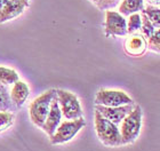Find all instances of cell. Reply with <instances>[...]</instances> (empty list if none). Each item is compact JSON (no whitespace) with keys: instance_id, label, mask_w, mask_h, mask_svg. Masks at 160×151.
<instances>
[{"instance_id":"obj_1","label":"cell","mask_w":160,"mask_h":151,"mask_svg":"<svg viewBox=\"0 0 160 151\" xmlns=\"http://www.w3.org/2000/svg\"><path fill=\"white\" fill-rule=\"evenodd\" d=\"M94 123H95L96 134L103 144L108 147H119L122 144L121 134H120L118 125L108 120L97 110H95Z\"/></svg>"},{"instance_id":"obj_2","label":"cell","mask_w":160,"mask_h":151,"mask_svg":"<svg viewBox=\"0 0 160 151\" xmlns=\"http://www.w3.org/2000/svg\"><path fill=\"white\" fill-rule=\"evenodd\" d=\"M142 108L140 105H135L133 110L123 118L120 127L122 144L133 143L138 138L142 128Z\"/></svg>"},{"instance_id":"obj_3","label":"cell","mask_w":160,"mask_h":151,"mask_svg":"<svg viewBox=\"0 0 160 151\" xmlns=\"http://www.w3.org/2000/svg\"><path fill=\"white\" fill-rule=\"evenodd\" d=\"M56 95V89H48L39 95L37 98H34L29 105V113H30L31 121L36 126L42 128L47 114L49 112L50 104L54 96Z\"/></svg>"},{"instance_id":"obj_4","label":"cell","mask_w":160,"mask_h":151,"mask_svg":"<svg viewBox=\"0 0 160 151\" xmlns=\"http://www.w3.org/2000/svg\"><path fill=\"white\" fill-rule=\"evenodd\" d=\"M56 95L62 111V116L67 120H73L82 117V109L80 102L73 93L64 89H56Z\"/></svg>"},{"instance_id":"obj_5","label":"cell","mask_w":160,"mask_h":151,"mask_svg":"<svg viewBox=\"0 0 160 151\" xmlns=\"http://www.w3.org/2000/svg\"><path fill=\"white\" fill-rule=\"evenodd\" d=\"M85 126H86V121L83 117L73 119V120H65L63 123L61 121L60 126L57 127L53 136H50V143L62 144V143L71 141L78 134V132Z\"/></svg>"},{"instance_id":"obj_6","label":"cell","mask_w":160,"mask_h":151,"mask_svg":"<svg viewBox=\"0 0 160 151\" xmlns=\"http://www.w3.org/2000/svg\"><path fill=\"white\" fill-rule=\"evenodd\" d=\"M134 101L129 95L122 91H113L102 88L96 93L95 104L104 107H120L125 104H133Z\"/></svg>"},{"instance_id":"obj_7","label":"cell","mask_w":160,"mask_h":151,"mask_svg":"<svg viewBox=\"0 0 160 151\" xmlns=\"http://www.w3.org/2000/svg\"><path fill=\"white\" fill-rule=\"evenodd\" d=\"M105 37H121L127 34V21L119 12L105 10Z\"/></svg>"},{"instance_id":"obj_8","label":"cell","mask_w":160,"mask_h":151,"mask_svg":"<svg viewBox=\"0 0 160 151\" xmlns=\"http://www.w3.org/2000/svg\"><path fill=\"white\" fill-rule=\"evenodd\" d=\"M135 104H125L120 107H104V105H96L95 104V110H97L104 118L108 120L113 123L116 125L121 124L123 118L133 110Z\"/></svg>"},{"instance_id":"obj_9","label":"cell","mask_w":160,"mask_h":151,"mask_svg":"<svg viewBox=\"0 0 160 151\" xmlns=\"http://www.w3.org/2000/svg\"><path fill=\"white\" fill-rule=\"evenodd\" d=\"M61 121H62V111H61L58 100H57V95H55L50 104L49 112L47 114V118L45 120V124L42 126V129L45 131L48 136H53L57 127L60 126Z\"/></svg>"},{"instance_id":"obj_10","label":"cell","mask_w":160,"mask_h":151,"mask_svg":"<svg viewBox=\"0 0 160 151\" xmlns=\"http://www.w3.org/2000/svg\"><path fill=\"white\" fill-rule=\"evenodd\" d=\"M147 48V39L138 32L129 34L128 38H126L125 44H123V49L130 56H141V55L144 54Z\"/></svg>"},{"instance_id":"obj_11","label":"cell","mask_w":160,"mask_h":151,"mask_svg":"<svg viewBox=\"0 0 160 151\" xmlns=\"http://www.w3.org/2000/svg\"><path fill=\"white\" fill-rule=\"evenodd\" d=\"M28 6V0H10L5 3L0 12V23L20 15Z\"/></svg>"},{"instance_id":"obj_12","label":"cell","mask_w":160,"mask_h":151,"mask_svg":"<svg viewBox=\"0 0 160 151\" xmlns=\"http://www.w3.org/2000/svg\"><path fill=\"white\" fill-rule=\"evenodd\" d=\"M30 94V88L24 81L17 80L15 84H13L12 91H10V101L15 108H21L25 103L27 98Z\"/></svg>"},{"instance_id":"obj_13","label":"cell","mask_w":160,"mask_h":151,"mask_svg":"<svg viewBox=\"0 0 160 151\" xmlns=\"http://www.w3.org/2000/svg\"><path fill=\"white\" fill-rule=\"evenodd\" d=\"M144 9V0H121L119 5V13L122 16H129Z\"/></svg>"},{"instance_id":"obj_14","label":"cell","mask_w":160,"mask_h":151,"mask_svg":"<svg viewBox=\"0 0 160 151\" xmlns=\"http://www.w3.org/2000/svg\"><path fill=\"white\" fill-rule=\"evenodd\" d=\"M17 80H20L18 73L13 69L0 67V84L1 85H13Z\"/></svg>"},{"instance_id":"obj_15","label":"cell","mask_w":160,"mask_h":151,"mask_svg":"<svg viewBox=\"0 0 160 151\" xmlns=\"http://www.w3.org/2000/svg\"><path fill=\"white\" fill-rule=\"evenodd\" d=\"M142 13L145 14L149 18L154 29H160V8L156 6H144V9L142 10Z\"/></svg>"},{"instance_id":"obj_16","label":"cell","mask_w":160,"mask_h":151,"mask_svg":"<svg viewBox=\"0 0 160 151\" xmlns=\"http://www.w3.org/2000/svg\"><path fill=\"white\" fill-rule=\"evenodd\" d=\"M141 24H142V18L141 14L134 13L129 15L128 21H127V33H136L141 30Z\"/></svg>"},{"instance_id":"obj_17","label":"cell","mask_w":160,"mask_h":151,"mask_svg":"<svg viewBox=\"0 0 160 151\" xmlns=\"http://www.w3.org/2000/svg\"><path fill=\"white\" fill-rule=\"evenodd\" d=\"M141 18H142V24H141V34L143 36L145 39H149L151 38V36L153 34V32L156 31V29L153 28L152 23H151L148 16L145 14H141Z\"/></svg>"},{"instance_id":"obj_18","label":"cell","mask_w":160,"mask_h":151,"mask_svg":"<svg viewBox=\"0 0 160 151\" xmlns=\"http://www.w3.org/2000/svg\"><path fill=\"white\" fill-rule=\"evenodd\" d=\"M13 103L10 101V96L7 92L5 85L0 84V111H8L12 109Z\"/></svg>"},{"instance_id":"obj_19","label":"cell","mask_w":160,"mask_h":151,"mask_svg":"<svg viewBox=\"0 0 160 151\" xmlns=\"http://www.w3.org/2000/svg\"><path fill=\"white\" fill-rule=\"evenodd\" d=\"M14 113L9 111H0V132H3L13 125Z\"/></svg>"},{"instance_id":"obj_20","label":"cell","mask_w":160,"mask_h":151,"mask_svg":"<svg viewBox=\"0 0 160 151\" xmlns=\"http://www.w3.org/2000/svg\"><path fill=\"white\" fill-rule=\"evenodd\" d=\"M89 1L94 3L100 10H108L114 8L121 0H89Z\"/></svg>"},{"instance_id":"obj_21","label":"cell","mask_w":160,"mask_h":151,"mask_svg":"<svg viewBox=\"0 0 160 151\" xmlns=\"http://www.w3.org/2000/svg\"><path fill=\"white\" fill-rule=\"evenodd\" d=\"M148 47L149 49L160 53V29H156L151 38L148 39Z\"/></svg>"},{"instance_id":"obj_22","label":"cell","mask_w":160,"mask_h":151,"mask_svg":"<svg viewBox=\"0 0 160 151\" xmlns=\"http://www.w3.org/2000/svg\"><path fill=\"white\" fill-rule=\"evenodd\" d=\"M148 5H151V6H156L159 7L160 6V0H147Z\"/></svg>"}]
</instances>
